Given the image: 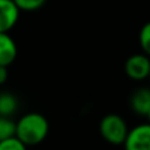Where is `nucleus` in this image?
<instances>
[{
    "instance_id": "1",
    "label": "nucleus",
    "mask_w": 150,
    "mask_h": 150,
    "mask_svg": "<svg viewBox=\"0 0 150 150\" xmlns=\"http://www.w3.org/2000/svg\"><path fill=\"white\" fill-rule=\"evenodd\" d=\"M49 133V121L38 112L26 113L16 122V137L26 146L41 144Z\"/></svg>"
},
{
    "instance_id": "2",
    "label": "nucleus",
    "mask_w": 150,
    "mask_h": 150,
    "mask_svg": "<svg viewBox=\"0 0 150 150\" xmlns=\"http://www.w3.org/2000/svg\"><path fill=\"white\" fill-rule=\"evenodd\" d=\"M99 132L108 144L119 146L124 144L129 128L127 125V121L120 115L108 113L99 122Z\"/></svg>"
},
{
    "instance_id": "3",
    "label": "nucleus",
    "mask_w": 150,
    "mask_h": 150,
    "mask_svg": "<svg viewBox=\"0 0 150 150\" xmlns=\"http://www.w3.org/2000/svg\"><path fill=\"white\" fill-rule=\"evenodd\" d=\"M124 70L127 76L136 82L148 79L150 73V57L145 53L132 54L125 61Z\"/></svg>"
},
{
    "instance_id": "4",
    "label": "nucleus",
    "mask_w": 150,
    "mask_h": 150,
    "mask_svg": "<svg viewBox=\"0 0 150 150\" xmlns=\"http://www.w3.org/2000/svg\"><path fill=\"white\" fill-rule=\"evenodd\" d=\"M122 146L124 150H150V122L132 128Z\"/></svg>"
},
{
    "instance_id": "5",
    "label": "nucleus",
    "mask_w": 150,
    "mask_h": 150,
    "mask_svg": "<svg viewBox=\"0 0 150 150\" xmlns=\"http://www.w3.org/2000/svg\"><path fill=\"white\" fill-rule=\"evenodd\" d=\"M20 9L13 0H0V32H9L16 25Z\"/></svg>"
},
{
    "instance_id": "6",
    "label": "nucleus",
    "mask_w": 150,
    "mask_h": 150,
    "mask_svg": "<svg viewBox=\"0 0 150 150\" xmlns=\"http://www.w3.org/2000/svg\"><path fill=\"white\" fill-rule=\"evenodd\" d=\"M129 105L138 116H145L150 111V87H138L130 93Z\"/></svg>"
},
{
    "instance_id": "7",
    "label": "nucleus",
    "mask_w": 150,
    "mask_h": 150,
    "mask_svg": "<svg viewBox=\"0 0 150 150\" xmlns=\"http://www.w3.org/2000/svg\"><path fill=\"white\" fill-rule=\"evenodd\" d=\"M17 57V46L8 32H0V65L9 66Z\"/></svg>"
},
{
    "instance_id": "8",
    "label": "nucleus",
    "mask_w": 150,
    "mask_h": 150,
    "mask_svg": "<svg viewBox=\"0 0 150 150\" xmlns=\"http://www.w3.org/2000/svg\"><path fill=\"white\" fill-rule=\"evenodd\" d=\"M17 109V99L12 93H0V116L9 117Z\"/></svg>"
},
{
    "instance_id": "9",
    "label": "nucleus",
    "mask_w": 150,
    "mask_h": 150,
    "mask_svg": "<svg viewBox=\"0 0 150 150\" xmlns=\"http://www.w3.org/2000/svg\"><path fill=\"white\" fill-rule=\"evenodd\" d=\"M16 136V122L8 116H0V141Z\"/></svg>"
},
{
    "instance_id": "10",
    "label": "nucleus",
    "mask_w": 150,
    "mask_h": 150,
    "mask_svg": "<svg viewBox=\"0 0 150 150\" xmlns=\"http://www.w3.org/2000/svg\"><path fill=\"white\" fill-rule=\"evenodd\" d=\"M138 41H140V46L142 47L144 53L150 57V21L142 25L140 34H138Z\"/></svg>"
},
{
    "instance_id": "11",
    "label": "nucleus",
    "mask_w": 150,
    "mask_h": 150,
    "mask_svg": "<svg viewBox=\"0 0 150 150\" xmlns=\"http://www.w3.org/2000/svg\"><path fill=\"white\" fill-rule=\"evenodd\" d=\"M13 1L20 11L32 12V11L40 9L46 3V0H13Z\"/></svg>"
},
{
    "instance_id": "12",
    "label": "nucleus",
    "mask_w": 150,
    "mask_h": 150,
    "mask_svg": "<svg viewBox=\"0 0 150 150\" xmlns=\"http://www.w3.org/2000/svg\"><path fill=\"white\" fill-rule=\"evenodd\" d=\"M0 150H26V145L15 136L0 141Z\"/></svg>"
},
{
    "instance_id": "13",
    "label": "nucleus",
    "mask_w": 150,
    "mask_h": 150,
    "mask_svg": "<svg viewBox=\"0 0 150 150\" xmlns=\"http://www.w3.org/2000/svg\"><path fill=\"white\" fill-rule=\"evenodd\" d=\"M8 79V66L0 65V84L5 83Z\"/></svg>"
},
{
    "instance_id": "14",
    "label": "nucleus",
    "mask_w": 150,
    "mask_h": 150,
    "mask_svg": "<svg viewBox=\"0 0 150 150\" xmlns=\"http://www.w3.org/2000/svg\"><path fill=\"white\" fill-rule=\"evenodd\" d=\"M146 119H148V120H149V122H150V111H149V113L146 115Z\"/></svg>"
},
{
    "instance_id": "15",
    "label": "nucleus",
    "mask_w": 150,
    "mask_h": 150,
    "mask_svg": "<svg viewBox=\"0 0 150 150\" xmlns=\"http://www.w3.org/2000/svg\"><path fill=\"white\" fill-rule=\"evenodd\" d=\"M148 79H149V80H150V73H149V78H148Z\"/></svg>"
}]
</instances>
